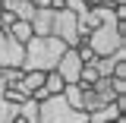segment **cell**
<instances>
[{
	"instance_id": "obj_1",
	"label": "cell",
	"mask_w": 126,
	"mask_h": 123,
	"mask_svg": "<svg viewBox=\"0 0 126 123\" xmlns=\"http://www.w3.org/2000/svg\"><path fill=\"white\" fill-rule=\"evenodd\" d=\"M66 51L60 38H54V35H32L29 41H25V57H22V70H38V73H47V70H54L57 60H60V54Z\"/></svg>"
},
{
	"instance_id": "obj_2",
	"label": "cell",
	"mask_w": 126,
	"mask_h": 123,
	"mask_svg": "<svg viewBox=\"0 0 126 123\" xmlns=\"http://www.w3.org/2000/svg\"><path fill=\"white\" fill-rule=\"evenodd\" d=\"M85 44L94 51V57H104V54H113V51L126 47V22L107 19V22L94 25V29L85 35Z\"/></svg>"
},
{
	"instance_id": "obj_3",
	"label": "cell",
	"mask_w": 126,
	"mask_h": 123,
	"mask_svg": "<svg viewBox=\"0 0 126 123\" xmlns=\"http://www.w3.org/2000/svg\"><path fill=\"white\" fill-rule=\"evenodd\" d=\"M38 123H85V110L69 107L63 95H47L38 101Z\"/></svg>"
},
{
	"instance_id": "obj_4",
	"label": "cell",
	"mask_w": 126,
	"mask_h": 123,
	"mask_svg": "<svg viewBox=\"0 0 126 123\" xmlns=\"http://www.w3.org/2000/svg\"><path fill=\"white\" fill-rule=\"evenodd\" d=\"M50 35H54V38H60L66 47H76L79 41H82V35H79V16H73L66 6H63V10H54Z\"/></svg>"
},
{
	"instance_id": "obj_5",
	"label": "cell",
	"mask_w": 126,
	"mask_h": 123,
	"mask_svg": "<svg viewBox=\"0 0 126 123\" xmlns=\"http://www.w3.org/2000/svg\"><path fill=\"white\" fill-rule=\"evenodd\" d=\"M22 57H25V44L16 41L6 29H0V66H19L22 70Z\"/></svg>"
},
{
	"instance_id": "obj_6",
	"label": "cell",
	"mask_w": 126,
	"mask_h": 123,
	"mask_svg": "<svg viewBox=\"0 0 126 123\" xmlns=\"http://www.w3.org/2000/svg\"><path fill=\"white\" fill-rule=\"evenodd\" d=\"M82 66H85V63H82V57L76 54V47H66V51L60 54V60H57L54 70H57V76H60L63 82H79Z\"/></svg>"
},
{
	"instance_id": "obj_7",
	"label": "cell",
	"mask_w": 126,
	"mask_h": 123,
	"mask_svg": "<svg viewBox=\"0 0 126 123\" xmlns=\"http://www.w3.org/2000/svg\"><path fill=\"white\" fill-rule=\"evenodd\" d=\"M50 25H54V10H50V6H35L32 32H35V35H50Z\"/></svg>"
},
{
	"instance_id": "obj_8",
	"label": "cell",
	"mask_w": 126,
	"mask_h": 123,
	"mask_svg": "<svg viewBox=\"0 0 126 123\" xmlns=\"http://www.w3.org/2000/svg\"><path fill=\"white\" fill-rule=\"evenodd\" d=\"M0 10H6V13H13L16 19H29L35 16V3L32 0H0Z\"/></svg>"
},
{
	"instance_id": "obj_9",
	"label": "cell",
	"mask_w": 126,
	"mask_h": 123,
	"mask_svg": "<svg viewBox=\"0 0 126 123\" xmlns=\"http://www.w3.org/2000/svg\"><path fill=\"white\" fill-rule=\"evenodd\" d=\"M63 85H66V82L57 76V70H47V73H44V82H41V92H44V98H47V95H60Z\"/></svg>"
},
{
	"instance_id": "obj_10",
	"label": "cell",
	"mask_w": 126,
	"mask_h": 123,
	"mask_svg": "<svg viewBox=\"0 0 126 123\" xmlns=\"http://www.w3.org/2000/svg\"><path fill=\"white\" fill-rule=\"evenodd\" d=\"M6 32L13 35L16 41H22V44H25V41H29L32 35H35V32H32V22H29V19H16V22H13V25H10Z\"/></svg>"
},
{
	"instance_id": "obj_11",
	"label": "cell",
	"mask_w": 126,
	"mask_h": 123,
	"mask_svg": "<svg viewBox=\"0 0 126 123\" xmlns=\"http://www.w3.org/2000/svg\"><path fill=\"white\" fill-rule=\"evenodd\" d=\"M63 6H66L73 16H79V19H82V16L92 10V3H88V0H63Z\"/></svg>"
},
{
	"instance_id": "obj_12",
	"label": "cell",
	"mask_w": 126,
	"mask_h": 123,
	"mask_svg": "<svg viewBox=\"0 0 126 123\" xmlns=\"http://www.w3.org/2000/svg\"><path fill=\"white\" fill-rule=\"evenodd\" d=\"M3 98H6V101H10V104H22V101H25V98H29V95L22 92V88H19V85H6V88H3Z\"/></svg>"
},
{
	"instance_id": "obj_13",
	"label": "cell",
	"mask_w": 126,
	"mask_h": 123,
	"mask_svg": "<svg viewBox=\"0 0 126 123\" xmlns=\"http://www.w3.org/2000/svg\"><path fill=\"white\" fill-rule=\"evenodd\" d=\"M13 117H16V104H10L0 95V123H13Z\"/></svg>"
},
{
	"instance_id": "obj_14",
	"label": "cell",
	"mask_w": 126,
	"mask_h": 123,
	"mask_svg": "<svg viewBox=\"0 0 126 123\" xmlns=\"http://www.w3.org/2000/svg\"><path fill=\"white\" fill-rule=\"evenodd\" d=\"M107 123H126V114H120V117H113V120H107Z\"/></svg>"
},
{
	"instance_id": "obj_15",
	"label": "cell",
	"mask_w": 126,
	"mask_h": 123,
	"mask_svg": "<svg viewBox=\"0 0 126 123\" xmlns=\"http://www.w3.org/2000/svg\"><path fill=\"white\" fill-rule=\"evenodd\" d=\"M32 3H35V6H47L50 0H32Z\"/></svg>"
},
{
	"instance_id": "obj_16",
	"label": "cell",
	"mask_w": 126,
	"mask_h": 123,
	"mask_svg": "<svg viewBox=\"0 0 126 123\" xmlns=\"http://www.w3.org/2000/svg\"><path fill=\"white\" fill-rule=\"evenodd\" d=\"M3 88H6V82H3V73H0V95H3Z\"/></svg>"
}]
</instances>
